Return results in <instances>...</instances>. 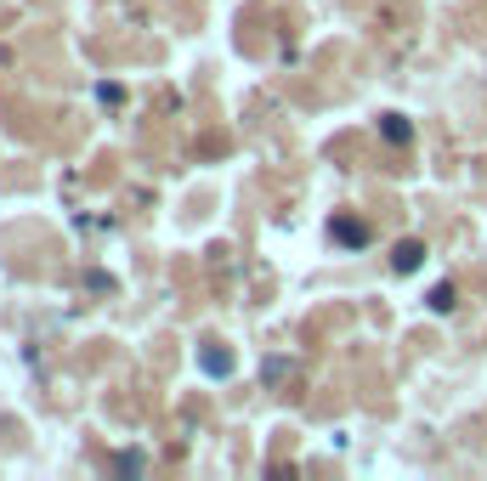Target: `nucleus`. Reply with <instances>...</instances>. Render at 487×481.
Here are the masks:
<instances>
[{"instance_id":"f03ea898","label":"nucleus","mask_w":487,"mask_h":481,"mask_svg":"<svg viewBox=\"0 0 487 481\" xmlns=\"http://www.w3.org/2000/svg\"><path fill=\"white\" fill-rule=\"evenodd\" d=\"M391 266L402 272V278H408V272H419V266H426V244H419V238H402V244L391 249Z\"/></svg>"},{"instance_id":"20e7f679","label":"nucleus","mask_w":487,"mask_h":481,"mask_svg":"<svg viewBox=\"0 0 487 481\" xmlns=\"http://www.w3.org/2000/svg\"><path fill=\"white\" fill-rule=\"evenodd\" d=\"M379 136H386L391 148H408V142H414V125L402 119V114H386V119H379Z\"/></svg>"},{"instance_id":"39448f33","label":"nucleus","mask_w":487,"mask_h":481,"mask_svg":"<svg viewBox=\"0 0 487 481\" xmlns=\"http://www.w3.org/2000/svg\"><path fill=\"white\" fill-rule=\"evenodd\" d=\"M454 306H459V289H454V283H436V289H431V311H442V318H448Z\"/></svg>"},{"instance_id":"7ed1b4c3","label":"nucleus","mask_w":487,"mask_h":481,"mask_svg":"<svg viewBox=\"0 0 487 481\" xmlns=\"http://www.w3.org/2000/svg\"><path fill=\"white\" fill-rule=\"evenodd\" d=\"M199 368L210 374V380H227V374H232V351H227V346H204Z\"/></svg>"},{"instance_id":"f257e3e1","label":"nucleus","mask_w":487,"mask_h":481,"mask_svg":"<svg viewBox=\"0 0 487 481\" xmlns=\"http://www.w3.org/2000/svg\"><path fill=\"white\" fill-rule=\"evenodd\" d=\"M329 238H334V244H346V249H369L374 233H369V221H363V216H334V221H329Z\"/></svg>"}]
</instances>
